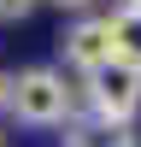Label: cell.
Segmentation results:
<instances>
[{"label": "cell", "mask_w": 141, "mask_h": 147, "mask_svg": "<svg viewBox=\"0 0 141 147\" xmlns=\"http://www.w3.org/2000/svg\"><path fill=\"white\" fill-rule=\"evenodd\" d=\"M0 147H6V136H0Z\"/></svg>", "instance_id": "cell-9"}, {"label": "cell", "mask_w": 141, "mask_h": 147, "mask_svg": "<svg viewBox=\"0 0 141 147\" xmlns=\"http://www.w3.org/2000/svg\"><path fill=\"white\" fill-rule=\"evenodd\" d=\"M6 112L30 129H65L77 118V88L53 65H23L18 77H6Z\"/></svg>", "instance_id": "cell-1"}, {"label": "cell", "mask_w": 141, "mask_h": 147, "mask_svg": "<svg viewBox=\"0 0 141 147\" xmlns=\"http://www.w3.org/2000/svg\"><path fill=\"white\" fill-rule=\"evenodd\" d=\"M35 6H41V0H0V24H18V18H30Z\"/></svg>", "instance_id": "cell-6"}, {"label": "cell", "mask_w": 141, "mask_h": 147, "mask_svg": "<svg viewBox=\"0 0 141 147\" xmlns=\"http://www.w3.org/2000/svg\"><path fill=\"white\" fill-rule=\"evenodd\" d=\"M82 106L94 118H117V124H135L141 112V65L129 59H106L82 77Z\"/></svg>", "instance_id": "cell-2"}, {"label": "cell", "mask_w": 141, "mask_h": 147, "mask_svg": "<svg viewBox=\"0 0 141 147\" xmlns=\"http://www.w3.org/2000/svg\"><path fill=\"white\" fill-rule=\"evenodd\" d=\"M65 65L70 71H82V77H88L94 65H106V59H117V47H112V18H77L65 30Z\"/></svg>", "instance_id": "cell-3"}, {"label": "cell", "mask_w": 141, "mask_h": 147, "mask_svg": "<svg viewBox=\"0 0 141 147\" xmlns=\"http://www.w3.org/2000/svg\"><path fill=\"white\" fill-rule=\"evenodd\" d=\"M65 147H141V141H135V124H117V118L77 112V118L65 124Z\"/></svg>", "instance_id": "cell-4"}, {"label": "cell", "mask_w": 141, "mask_h": 147, "mask_svg": "<svg viewBox=\"0 0 141 147\" xmlns=\"http://www.w3.org/2000/svg\"><path fill=\"white\" fill-rule=\"evenodd\" d=\"M112 47H117V59L141 65V0H124L112 12Z\"/></svg>", "instance_id": "cell-5"}, {"label": "cell", "mask_w": 141, "mask_h": 147, "mask_svg": "<svg viewBox=\"0 0 141 147\" xmlns=\"http://www.w3.org/2000/svg\"><path fill=\"white\" fill-rule=\"evenodd\" d=\"M0 112H6V77H0Z\"/></svg>", "instance_id": "cell-8"}, {"label": "cell", "mask_w": 141, "mask_h": 147, "mask_svg": "<svg viewBox=\"0 0 141 147\" xmlns=\"http://www.w3.org/2000/svg\"><path fill=\"white\" fill-rule=\"evenodd\" d=\"M53 6H65V12H88L94 0H53Z\"/></svg>", "instance_id": "cell-7"}]
</instances>
